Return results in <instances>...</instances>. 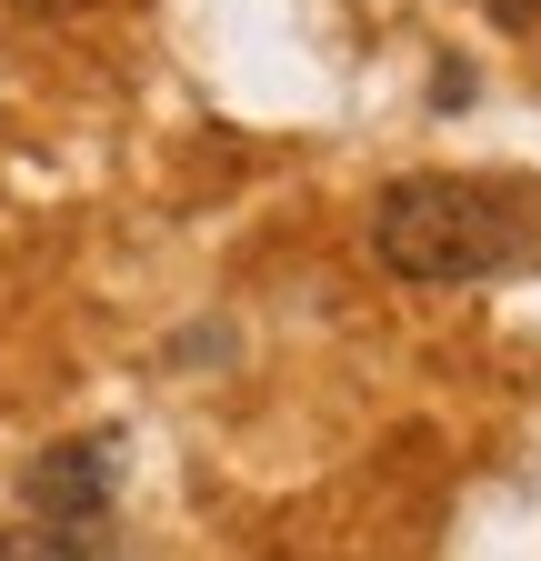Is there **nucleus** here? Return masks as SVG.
<instances>
[{
	"instance_id": "20e7f679",
	"label": "nucleus",
	"mask_w": 541,
	"mask_h": 561,
	"mask_svg": "<svg viewBox=\"0 0 541 561\" xmlns=\"http://www.w3.org/2000/svg\"><path fill=\"white\" fill-rule=\"evenodd\" d=\"M482 11H492L502 31H531V21H541V0H482Z\"/></svg>"
},
{
	"instance_id": "39448f33",
	"label": "nucleus",
	"mask_w": 541,
	"mask_h": 561,
	"mask_svg": "<svg viewBox=\"0 0 541 561\" xmlns=\"http://www.w3.org/2000/svg\"><path fill=\"white\" fill-rule=\"evenodd\" d=\"M21 11H60V0H21Z\"/></svg>"
},
{
	"instance_id": "f03ea898",
	"label": "nucleus",
	"mask_w": 541,
	"mask_h": 561,
	"mask_svg": "<svg viewBox=\"0 0 541 561\" xmlns=\"http://www.w3.org/2000/svg\"><path fill=\"white\" fill-rule=\"evenodd\" d=\"M111 481H120V442H50L31 471H21V502H31V522H71V531H91L101 512H111Z\"/></svg>"
},
{
	"instance_id": "7ed1b4c3",
	"label": "nucleus",
	"mask_w": 541,
	"mask_h": 561,
	"mask_svg": "<svg viewBox=\"0 0 541 561\" xmlns=\"http://www.w3.org/2000/svg\"><path fill=\"white\" fill-rule=\"evenodd\" d=\"M0 561H91V531H71V522H11V531H0Z\"/></svg>"
},
{
	"instance_id": "f257e3e1",
	"label": "nucleus",
	"mask_w": 541,
	"mask_h": 561,
	"mask_svg": "<svg viewBox=\"0 0 541 561\" xmlns=\"http://www.w3.org/2000/svg\"><path fill=\"white\" fill-rule=\"evenodd\" d=\"M531 231H541V201H521L511 181H461V171H412L371 201L381 271L422 280V291H461V280L511 271Z\"/></svg>"
}]
</instances>
